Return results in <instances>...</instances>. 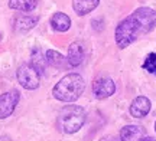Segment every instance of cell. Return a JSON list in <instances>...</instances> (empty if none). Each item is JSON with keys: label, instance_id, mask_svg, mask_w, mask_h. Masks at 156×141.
I'll use <instances>...</instances> for the list:
<instances>
[{"label": "cell", "instance_id": "1", "mask_svg": "<svg viewBox=\"0 0 156 141\" xmlns=\"http://www.w3.org/2000/svg\"><path fill=\"white\" fill-rule=\"evenodd\" d=\"M156 28V10L151 7H139L127 16L116 28V43L120 49L127 48L142 35Z\"/></svg>", "mask_w": 156, "mask_h": 141}, {"label": "cell", "instance_id": "2", "mask_svg": "<svg viewBox=\"0 0 156 141\" xmlns=\"http://www.w3.org/2000/svg\"><path fill=\"white\" fill-rule=\"evenodd\" d=\"M84 89H85V82L83 76L78 73H68L54 86L52 94L58 101L74 102L83 95Z\"/></svg>", "mask_w": 156, "mask_h": 141}, {"label": "cell", "instance_id": "3", "mask_svg": "<svg viewBox=\"0 0 156 141\" xmlns=\"http://www.w3.org/2000/svg\"><path fill=\"white\" fill-rule=\"evenodd\" d=\"M85 111L78 105H67L58 114L56 125L64 134H74L85 124Z\"/></svg>", "mask_w": 156, "mask_h": 141}, {"label": "cell", "instance_id": "4", "mask_svg": "<svg viewBox=\"0 0 156 141\" xmlns=\"http://www.w3.org/2000/svg\"><path fill=\"white\" fill-rule=\"evenodd\" d=\"M17 82L20 84V86H23L25 89H36L41 82V73L32 66V65H22L17 69Z\"/></svg>", "mask_w": 156, "mask_h": 141}, {"label": "cell", "instance_id": "5", "mask_svg": "<svg viewBox=\"0 0 156 141\" xmlns=\"http://www.w3.org/2000/svg\"><path fill=\"white\" fill-rule=\"evenodd\" d=\"M19 99H20V94L17 89L7 91L0 95V119H6L10 117L16 105L19 104Z\"/></svg>", "mask_w": 156, "mask_h": 141}, {"label": "cell", "instance_id": "6", "mask_svg": "<svg viewBox=\"0 0 156 141\" xmlns=\"http://www.w3.org/2000/svg\"><path fill=\"white\" fill-rule=\"evenodd\" d=\"M116 92V84L110 78H98L93 84V94L97 99H106Z\"/></svg>", "mask_w": 156, "mask_h": 141}, {"label": "cell", "instance_id": "7", "mask_svg": "<svg viewBox=\"0 0 156 141\" xmlns=\"http://www.w3.org/2000/svg\"><path fill=\"white\" fill-rule=\"evenodd\" d=\"M151 111V101L146 96H137L134 98L130 105V114L134 118H143Z\"/></svg>", "mask_w": 156, "mask_h": 141}, {"label": "cell", "instance_id": "8", "mask_svg": "<svg viewBox=\"0 0 156 141\" xmlns=\"http://www.w3.org/2000/svg\"><path fill=\"white\" fill-rule=\"evenodd\" d=\"M46 62L49 63L51 66H54L56 69H68L71 65L68 62V58H65L64 55H61L58 51H54V49H49L46 51Z\"/></svg>", "mask_w": 156, "mask_h": 141}, {"label": "cell", "instance_id": "9", "mask_svg": "<svg viewBox=\"0 0 156 141\" xmlns=\"http://www.w3.org/2000/svg\"><path fill=\"white\" fill-rule=\"evenodd\" d=\"M143 138V128L139 125H126L120 130L122 141H140Z\"/></svg>", "mask_w": 156, "mask_h": 141}, {"label": "cell", "instance_id": "10", "mask_svg": "<svg viewBox=\"0 0 156 141\" xmlns=\"http://www.w3.org/2000/svg\"><path fill=\"white\" fill-rule=\"evenodd\" d=\"M83 59H84V49L81 43H78V42L71 43L69 48H68V62H69V65L73 68H75V66L83 63Z\"/></svg>", "mask_w": 156, "mask_h": 141}, {"label": "cell", "instance_id": "11", "mask_svg": "<svg viewBox=\"0 0 156 141\" xmlns=\"http://www.w3.org/2000/svg\"><path fill=\"white\" fill-rule=\"evenodd\" d=\"M51 25H52V28L55 29L56 32H67L68 29L71 28V19L65 13L56 12L51 17Z\"/></svg>", "mask_w": 156, "mask_h": 141}, {"label": "cell", "instance_id": "12", "mask_svg": "<svg viewBox=\"0 0 156 141\" xmlns=\"http://www.w3.org/2000/svg\"><path fill=\"white\" fill-rule=\"evenodd\" d=\"M38 17L36 16H28V15H20L15 19V30L16 32H28L32 28L36 26Z\"/></svg>", "mask_w": 156, "mask_h": 141}, {"label": "cell", "instance_id": "13", "mask_svg": "<svg viewBox=\"0 0 156 141\" xmlns=\"http://www.w3.org/2000/svg\"><path fill=\"white\" fill-rule=\"evenodd\" d=\"M100 0H74L73 2V9L75 10L77 15L84 16L88 15L90 12H93L98 6Z\"/></svg>", "mask_w": 156, "mask_h": 141}, {"label": "cell", "instance_id": "14", "mask_svg": "<svg viewBox=\"0 0 156 141\" xmlns=\"http://www.w3.org/2000/svg\"><path fill=\"white\" fill-rule=\"evenodd\" d=\"M30 65L34 66L39 73L45 72V66H46V56L44 58V52L41 51V48H34V51L30 53Z\"/></svg>", "mask_w": 156, "mask_h": 141}, {"label": "cell", "instance_id": "15", "mask_svg": "<svg viewBox=\"0 0 156 141\" xmlns=\"http://www.w3.org/2000/svg\"><path fill=\"white\" fill-rule=\"evenodd\" d=\"M38 5V0H9V7L19 12H32Z\"/></svg>", "mask_w": 156, "mask_h": 141}, {"label": "cell", "instance_id": "16", "mask_svg": "<svg viewBox=\"0 0 156 141\" xmlns=\"http://www.w3.org/2000/svg\"><path fill=\"white\" fill-rule=\"evenodd\" d=\"M143 69H146L149 73L156 75V52L149 53V55L146 56L145 62H143Z\"/></svg>", "mask_w": 156, "mask_h": 141}, {"label": "cell", "instance_id": "17", "mask_svg": "<svg viewBox=\"0 0 156 141\" xmlns=\"http://www.w3.org/2000/svg\"><path fill=\"white\" fill-rule=\"evenodd\" d=\"M100 141H116L114 140V137H112V136H107V137H103Z\"/></svg>", "mask_w": 156, "mask_h": 141}, {"label": "cell", "instance_id": "18", "mask_svg": "<svg viewBox=\"0 0 156 141\" xmlns=\"http://www.w3.org/2000/svg\"><path fill=\"white\" fill-rule=\"evenodd\" d=\"M140 141H156V140H153L152 137H143V138H142Z\"/></svg>", "mask_w": 156, "mask_h": 141}, {"label": "cell", "instance_id": "19", "mask_svg": "<svg viewBox=\"0 0 156 141\" xmlns=\"http://www.w3.org/2000/svg\"><path fill=\"white\" fill-rule=\"evenodd\" d=\"M0 40H2V33H0Z\"/></svg>", "mask_w": 156, "mask_h": 141}, {"label": "cell", "instance_id": "20", "mask_svg": "<svg viewBox=\"0 0 156 141\" xmlns=\"http://www.w3.org/2000/svg\"><path fill=\"white\" fill-rule=\"evenodd\" d=\"M155 131H156V123H155Z\"/></svg>", "mask_w": 156, "mask_h": 141}]
</instances>
